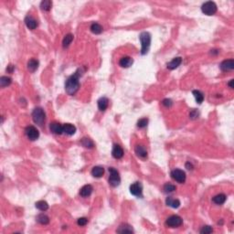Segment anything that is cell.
Returning <instances> with one entry per match:
<instances>
[{
    "mask_svg": "<svg viewBox=\"0 0 234 234\" xmlns=\"http://www.w3.org/2000/svg\"><path fill=\"white\" fill-rule=\"evenodd\" d=\"M82 73V70L79 69L73 75L69 77L65 83V91L69 95H73L77 92V91L80 88V82L79 78Z\"/></svg>",
    "mask_w": 234,
    "mask_h": 234,
    "instance_id": "cell-1",
    "label": "cell"
},
{
    "mask_svg": "<svg viewBox=\"0 0 234 234\" xmlns=\"http://www.w3.org/2000/svg\"><path fill=\"white\" fill-rule=\"evenodd\" d=\"M139 38H140V41H141V44H142L141 53L143 55H145V54H146L148 52L149 48H150L151 35L148 32L145 31V32H142L140 34Z\"/></svg>",
    "mask_w": 234,
    "mask_h": 234,
    "instance_id": "cell-2",
    "label": "cell"
},
{
    "mask_svg": "<svg viewBox=\"0 0 234 234\" xmlns=\"http://www.w3.org/2000/svg\"><path fill=\"white\" fill-rule=\"evenodd\" d=\"M32 118H33V121L38 125H42L45 122V119H46V115H45V113L43 111V109L41 107H37L35 108L32 113Z\"/></svg>",
    "mask_w": 234,
    "mask_h": 234,
    "instance_id": "cell-3",
    "label": "cell"
},
{
    "mask_svg": "<svg viewBox=\"0 0 234 234\" xmlns=\"http://www.w3.org/2000/svg\"><path fill=\"white\" fill-rule=\"evenodd\" d=\"M202 12L207 16H212L217 12V6L212 1H208L204 3L201 7Z\"/></svg>",
    "mask_w": 234,
    "mask_h": 234,
    "instance_id": "cell-4",
    "label": "cell"
},
{
    "mask_svg": "<svg viewBox=\"0 0 234 234\" xmlns=\"http://www.w3.org/2000/svg\"><path fill=\"white\" fill-rule=\"evenodd\" d=\"M109 172H110V177H109V184L112 187H115L117 186H119L121 182V178L119 176V173L115 168L114 167H110L109 168Z\"/></svg>",
    "mask_w": 234,
    "mask_h": 234,
    "instance_id": "cell-5",
    "label": "cell"
},
{
    "mask_svg": "<svg viewBox=\"0 0 234 234\" xmlns=\"http://www.w3.org/2000/svg\"><path fill=\"white\" fill-rule=\"evenodd\" d=\"M182 223H183V219L181 218V217H179L178 215H173V216L169 217L166 221V224L170 228L179 227L180 225H182Z\"/></svg>",
    "mask_w": 234,
    "mask_h": 234,
    "instance_id": "cell-6",
    "label": "cell"
},
{
    "mask_svg": "<svg viewBox=\"0 0 234 234\" xmlns=\"http://www.w3.org/2000/svg\"><path fill=\"white\" fill-rule=\"evenodd\" d=\"M171 177L174 180L178 183H184L186 181V174L181 169H174L171 172Z\"/></svg>",
    "mask_w": 234,
    "mask_h": 234,
    "instance_id": "cell-7",
    "label": "cell"
},
{
    "mask_svg": "<svg viewBox=\"0 0 234 234\" xmlns=\"http://www.w3.org/2000/svg\"><path fill=\"white\" fill-rule=\"evenodd\" d=\"M25 133H26V135L28 136V138L32 140V141L37 140L38 138V136H39V133H38V129L33 125L28 126L26 128V130H25Z\"/></svg>",
    "mask_w": 234,
    "mask_h": 234,
    "instance_id": "cell-8",
    "label": "cell"
},
{
    "mask_svg": "<svg viewBox=\"0 0 234 234\" xmlns=\"http://www.w3.org/2000/svg\"><path fill=\"white\" fill-rule=\"evenodd\" d=\"M130 192L132 195L136 197H141L143 192V186L140 182H134L130 186Z\"/></svg>",
    "mask_w": 234,
    "mask_h": 234,
    "instance_id": "cell-9",
    "label": "cell"
},
{
    "mask_svg": "<svg viewBox=\"0 0 234 234\" xmlns=\"http://www.w3.org/2000/svg\"><path fill=\"white\" fill-rule=\"evenodd\" d=\"M50 131H51L53 134H63V125H61L60 123H57V122H53V123H51L50 125Z\"/></svg>",
    "mask_w": 234,
    "mask_h": 234,
    "instance_id": "cell-10",
    "label": "cell"
},
{
    "mask_svg": "<svg viewBox=\"0 0 234 234\" xmlns=\"http://www.w3.org/2000/svg\"><path fill=\"white\" fill-rule=\"evenodd\" d=\"M220 69L223 71H228L232 70L234 69V61L233 60H226L221 62L220 64Z\"/></svg>",
    "mask_w": 234,
    "mask_h": 234,
    "instance_id": "cell-11",
    "label": "cell"
},
{
    "mask_svg": "<svg viewBox=\"0 0 234 234\" xmlns=\"http://www.w3.org/2000/svg\"><path fill=\"white\" fill-rule=\"evenodd\" d=\"M112 155L116 159H120L124 156V150L122 148V146H120L119 145H115L113 147V151H112Z\"/></svg>",
    "mask_w": 234,
    "mask_h": 234,
    "instance_id": "cell-12",
    "label": "cell"
},
{
    "mask_svg": "<svg viewBox=\"0 0 234 234\" xmlns=\"http://www.w3.org/2000/svg\"><path fill=\"white\" fill-rule=\"evenodd\" d=\"M134 62V60L131 58V57H128V56H125V57H123L120 61H119V64L120 66L123 68H129L130 66H132Z\"/></svg>",
    "mask_w": 234,
    "mask_h": 234,
    "instance_id": "cell-13",
    "label": "cell"
},
{
    "mask_svg": "<svg viewBox=\"0 0 234 234\" xmlns=\"http://www.w3.org/2000/svg\"><path fill=\"white\" fill-rule=\"evenodd\" d=\"M134 151H135V154L142 157V158H146L147 157V151L146 149V147L142 145H137L134 148Z\"/></svg>",
    "mask_w": 234,
    "mask_h": 234,
    "instance_id": "cell-14",
    "label": "cell"
},
{
    "mask_svg": "<svg viewBox=\"0 0 234 234\" xmlns=\"http://www.w3.org/2000/svg\"><path fill=\"white\" fill-rule=\"evenodd\" d=\"M25 23L29 29H35L38 27V21L31 16H28L25 18Z\"/></svg>",
    "mask_w": 234,
    "mask_h": 234,
    "instance_id": "cell-15",
    "label": "cell"
},
{
    "mask_svg": "<svg viewBox=\"0 0 234 234\" xmlns=\"http://www.w3.org/2000/svg\"><path fill=\"white\" fill-rule=\"evenodd\" d=\"M92 190H93V188H92V187L91 185H85V186H83V187L81 188V190H80V195H81L82 197H83V198H87V197H89V196L92 194Z\"/></svg>",
    "mask_w": 234,
    "mask_h": 234,
    "instance_id": "cell-16",
    "label": "cell"
},
{
    "mask_svg": "<svg viewBox=\"0 0 234 234\" xmlns=\"http://www.w3.org/2000/svg\"><path fill=\"white\" fill-rule=\"evenodd\" d=\"M181 62H182V59H181L180 57L175 58V59H173L170 62L167 63V68H168L169 70H175V69H177V68L181 64Z\"/></svg>",
    "mask_w": 234,
    "mask_h": 234,
    "instance_id": "cell-17",
    "label": "cell"
},
{
    "mask_svg": "<svg viewBox=\"0 0 234 234\" xmlns=\"http://www.w3.org/2000/svg\"><path fill=\"white\" fill-rule=\"evenodd\" d=\"M76 132V127L71 124H65L63 125V134H68V135H72L75 134Z\"/></svg>",
    "mask_w": 234,
    "mask_h": 234,
    "instance_id": "cell-18",
    "label": "cell"
},
{
    "mask_svg": "<svg viewBox=\"0 0 234 234\" xmlns=\"http://www.w3.org/2000/svg\"><path fill=\"white\" fill-rule=\"evenodd\" d=\"M108 105H109V100L106 97H101L98 100V108L101 112L105 111L107 109Z\"/></svg>",
    "mask_w": 234,
    "mask_h": 234,
    "instance_id": "cell-19",
    "label": "cell"
},
{
    "mask_svg": "<svg viewBox=\"0 0 234 234\" xmlns=\"http://www.w3.org/2000/svg\"><path fill=\"white\" fill-rule=\"evenodd\" d=\"M117 232L118 233H133L134 231L132 229V227L128 224H123L121 225L118 230H117Z\"/></svg>",
    "mask_w": 234,
    "mask_h": 234,
    "instance_id": "cell-20",
    "label": "cell"
},
{
    "mask_svg": "<svg viewBox=\"0 0 234 234\" xmlns=\"http://www.w3.org/2000/svg\"><path fill=\"white\" fill-rule=\"evenodd\" d=\"M166 203H167V206H169L171 208H174V209H177V208H178L180 206V201L178 200L173 199L172 197H168L166 200Z\"/></svg>",
    "mask_w": 234,
    "mask_h": 234,
    "instance_id": "cell-21",
    "label": "cell"
},
{
    "mask_svg": "<svg viewBox=\"0 0 234 234\" xmlns=\"http://www.w3.org/2000/svg\"><path fill=\"white\" fill-rule=\"evenodd\" d=\"M103 173H104V169H103V167H100V166L94 167L92 168V175L94 178H101V177H102Z\"/></svg>",
    "mask_w": 234,
    "mask_h": 234,
    "instance_id": "cell-22",
    "label": "cell"
},
{
    "mask_svg": "<svg viewBox=\"0 0 234 234\" xmlns=\"http://www.w3.org/2000/svg\"><path fill=\"white\" fill-rule=\"evenodd\" d=\"M38 67V61L36 59H31L28 62V70L31 72H34Z\"/></svg>",
    "mask_w": 234,
    "mask_h": 234,
    "instance_id": "cell-23",
    "label": "cell"
},
{
    "mask_svg": "<svg viewBox=\"0 0 234 234\" xmlns=\"http://www.w3.org/2000/svg\"><path fill=\"white\" fill-rule=\"evenodd\" d=\"M226 199H227L226 195H224V194H218V195H216L213 198L212 200L217 205H221V204H223L226 201Z\"/></svg>",
    "mask_w": 234,
    "mask_h": 234,
    "instance_id": "cell-24",
    "label": "cell"
},
{
    "mask_svg": "<svg viewBox=\"0 0 234 234\" xmlns=\"http://www.w3.org/2000/svg\"><path fill=\"white\" fill-rule=\"evenodd\" d=\"M36 208L40 211H46L49 209V204L44 200H39L36 203Z\"/></svg>",
    "mask_w": 234,
    "mask_h": 234,
    "instance_id": "cell-25",
    "label": "cell"
},
{
    "mask_svg": "<svg viewBox=\"0 0 234 234\" xmlns=\"http://www.w3.org/2000/svg\"><path fill=\"white\" fill-rule=\"evenodd\" d=\"M37 220H38V222H39L40 224L46 225V224H48V223L50 222V218L48 217L47 215L41 213V214H39V215H38Z\"/></svg>",
    "mask_w": 234,
    "mask_h": 234,
    "instance_id": "cell-26",
    "label": "cell"
},
{
    "mask_svg": "<svg viewBox=\"0 0 234 234\" xmlns=\"http://www.w3.org/2000/svg\"><path fill=\"white\" fill-rule=\"evenodd\" d=\"M91 31L94 34H101L102 32V27L99 23H92L91 26Z\"/></svg>",
    "mask_w": 234,
    "mask_h": 234,
    "instance_id": "cell-27",
    "label": "cell"
},
{
    "mask_svg": "<svg viewBox=\"0 0 234 234\" xmlns=\"http://www.w3.org/2000/svg\"><path fill=\"white\" fill-rule=\"evenodd\" d=\"M52 7V2L50 0H44L40 3V7L44 11H50Z\"/></svg>",
    "mask_w": 234,
    "mask_h": 234,
    "instance_id": "cell-28",
    "label": "cell"
},
{
    "mask_svg": "<svg viewBox=\"0 0 234 234\" xmlns=\"http://www.w3.org/2000/svg\"><path fill=\"white\" fill-rule=\"evenodd\" d=\"M11 82H12V81H11V79H10L9 77H7V76H2V77L0 78V86H1L2 88H5V87L10 85Z\"/></svg>",
    "mask_w": 234,
    "mask_h": 234,
    "instance_id": "cell-29",
    "label": "cell"
},
{
    "mask_svg": "<svg viewBox=\"0 0 234 234\" xmlns=\"http://www.w3.org/2000/svg\"><path fill=\"white\" fill-rule=\"evenodd\" d=\"M193 92V95H194V97H195V99H196V101L198 102V103H201L203 100H204V95H203V93L201 92L200 91H198V90H195V91H193L192 92Z\"/></svg>",
    "mask_w": 234,
    "mask_h": 234,
    "instance_id": "cell-30",
    "label": "cell"
},
{
    "mask_svg": "<svg viewBox=\"0 0 234 234\" xmlns=\"http://www.w3.org/2000/svg\"><path fill=\"white\" fill-rule=\"evenodd\" d=\"M73 40V35L72 34H67L64 38H63V41H62V44H63V47L64 48H67L70 46V44L71 43V41Z\"/></svg>",
    "mask_w": 234,
    "mask_h": 234,
    "instance_id": "cell-31",
    "label": "cell"
},
{
    "mask_svg": "<svg viewBox=\"0 0 234 234\" xmlns=\"http://www.w3.org/2000/svg\"><path fill=\"white\" fill-rule=\"evenodd\" d=\"M81 144L84 147H86V148H92V147H93V142L91 139L86 138V137H84V138L82 139Z\"/></svg>",
    "mask_w": 234,
    "mask_h": 234,
    "instance_id": "cell-32",
    "label": "cell"
},
{
    "mask_svg": "<svg viewBox=\"0 0 234 234\" xmlns=\"http://www.w3.org/2000/svg\"><path fill=\"white\" fill-rule=\"evenodd\" d=\"M176 188H177L176 186L170 184V183H167V184L164 186V190H165L166 193H171V192L175 191Z\"/></svg>",
    "mask_w": 234,
    "mask_h": 234,
    "instance_id": "cell-33",
    "label": "cell"
},
{
    "mask_svg": "<svg viewBox=\"0 0 234 234\" xmlns=\"http://www.w3.org/2000/svg\"><path fill=\"white\" fill-rule=\"evenodd\" d=\"M147 124H148V119H146V118H142V119H140V120L137 122V126H138L139 128H145V127H146Z\"/></svg>",
    "mask_w": 234,
    "mask_h": 234,
    "instance_id": "cell-34",
    "label": "cell"
},
{
    "mask_svg": "<svg viewBox=\"0 0 234 234\" xmlns=\"http://www.w3.org/2000/svg\"><path fill=\"white\" fill-rule=\"evenodd\" d=\"M213 232L212 228L210 226H204L200 230V233L202 234H207V233H211Z\"/></svg>",
    "mask_w": 234,
    "mask_h": 234,
    "instance_id": "cell-35",
    "label": "cell"
},
{
    "mask_svg": "<svg viewBox=\"0 0 234 234\" xmlns=\"http://www.w3.org/2000/svg\"><path fill=\"white\" fill-rule=\"evenodd\" d=\"M87 222H88V219L86 218H80L77 220V223L79 226H85L87 224Z\"/></svg>",
    "mask_w": 234,
    "mask_h": 234,
    "instance_id": "cell-36",
    "label": "cell"
},
{
    "mask_svg": "<svg viewBox=\"0 0 234 234\" xmlns=\"http://www.w3.org/2000/svg\"><path fill=\"white\" fill-rule=\"evenodd\" d=\"M163 104L166 107H170L173 104V102H172V101L170 100V99H165V100L163 101Z\"/></svg>",
    "mask_w": 234,
    "mask_h": 234,
    "instance_id": "cell-37",
    "label": "cell"
},
{
    "mask_svg": "<svg viewBox=\"0 0 234 234\" xmlns=\"http://www.w3.org/2000/svg\"><path fill=\"white\" fill-rule=\"evenodd\" d=\"M189 116L191 117L192 119H195V118H197V117L199 116V113L196 111V110H193L191 113H190V115H189Z\"/></svg>",
    "mask_w": 234,
    "mask_h": 234,
    "instance_id": "cell-38",
    "label": "cell"
},
{
    "mask_svg": "<svg viewBox=\"0 0 234 234\" xmlns=\"http://www.w3.org/2000/svg\"><path fill=\"white\" fill-rule=\"evenodd\" d=\"M13 70H14V66H13V65H9L8 67L7 68V70L8 72H10V73L13 72Z\"/></svg>",
    "mask_w": 234,
    "mask_h": 234,
    "instance_id": "cell-39",
    "label": "cell"
},
{
    "mask_svg": "<svg viewBox=\"0 0 234 234\" xmlns=\"http://www.w3.org/2000/svg\"><path fill=\"white\" fill-rule=\"evenodd\" d=\"M233 80H231V82L229 83V86L231 87V88H233Z\"/></svg>",
    "mask_w": 234,
    "mask_h": 234,
    "instance_id": "cell-40",
    "label": "cell"
}]
</instances>
